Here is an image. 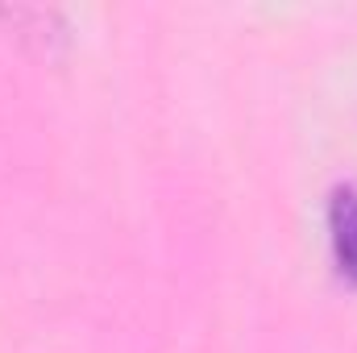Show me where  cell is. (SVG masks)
Segmentation results:
<instances>
[{
    "label": "cell",
    "mask_w": 357,
    "mask_h": 353,
    "mask_svg": "<svg viewBox=\"0 0 357 353\" xmlns=\"http://www.w3.org/2000/svg\"><path fill=\"white\" fill-rule=\"evenodd\" d=\"M328 229H333V254L341 270L357 283V191H337L328 208Z\"/></svg>",
    "instance_id": "cell-1"
}]
</instances>
